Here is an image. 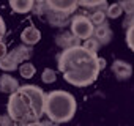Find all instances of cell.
I'll return each instance as SVG.
<instances>
[{"label": "cell", "mask_w": 134, "mask_h": 126, "mask_svg": "<svg viewBox=\"0 0 134 126\" xmlns=\"http://www.w3.org/2000/svg\"><path fill=\"white\" fill-rule=\"evenodd\" d=\"M57 66L68 84L74 87H88L98 79L99 71L106 66V60L76 46L62 50Z\"/></svg>", "instance_id": "obj_1"}, {"label": "cell", "mask_w": 134, "mask_h": 126, "mask_svg": "<svg viewBox=\"0 0 134 126\" xmlns=\"http://www.w3.org/2000/svg\"><path fill=\"white\" fill-rule=\"evenodd\" d=\"M44 113V91L38 85L19 87L8 99V117L11 121L32 123Z\"/></svg>", "instance_id": "obj_2"}, {"label": "cell", "mask_w": 134, "mask_h": 126, "mask_svg": "<svg viewBox=\"0 0 134 126\" xmlns=\"http://www.w3.org/2000/svg\"><path fill=\"white\" fill-rule=\"evenodd\" d=\"M76 109L77 104L74 96L65 90H54L44 95V113L47 115L49 121L55 124L73 120Z\"/></svg>", "instance_id": "obj_3"}, {"label": "cell", "mask_w": 134, "mask_h": 126, "mask_svg": "<svg viewBox=\"0 0 134 126\" xmlns=\"http://www.w3.org/2000/svg\"><path fill=\"white\" fill-rule=\"evenodd\" d=\"M70 24H71V35L74 36V38H77L79 41L81 39H88V38H92V35H93V25H92V22H90V19L87 18V16H84V14H77V16H74L71 21H70Z\"/></svg>", "instance_id": "obj_4"}, {"label": "cell", "mask_w": 134, "mask_h": 126, "mask_svg": "<svg viewBox=\"0 0 134 126\" xmlns=\"http://www.w3.org/2000/svg\"><path fill=\"white\" fill-rule=\"evenodd\" d=\"M46 5L51 11L63 13L68 16L77 8V2H74V0H49V2H46Z\"/></svg>", "instance_id": "obj_5"}, {"label": "cell", "mask_w": 134, "mask_h": 126, "mask_svg": "<svg viewBox=\"0 0 134 126\" xmlns=\"http://www.w3.org/2000/svg\"><path fill=\"white\" fill-rule=\"evenodd\" d=\"M112 73L117 76L118 81H126L131 77L132 74V68L128 61L125 60H115L114 61V65H112Z\"/></svg>", "instance_id": "obj_6"}, {"label": "cell", "mask_w": 134, "mask_h": 126, "mask_svg": "<svg viewBox=\"0 0 134 126\" xmlns=\"http://www.w3.org/2000/svg\"><path fill=\"white\" fill-rule=\"evenodd\" d=\"M21 39H22V43H24V46H33V44H36L40 39H41V32L35 27V25H29L27 28H24L22 30V33H21Z\"/></svg>", "instance_id": "obj_7"}, {"label": "cell", "mask_w": 134, "mask_h": 126, "mask_svg": "<svg viewBox=\"0 0 134 126\" xmlns=\"http://www.w3.org/2000/svg\"><path fill=\"white\" fill-rule=\"evenodd\" d=\"M93 35H95V39H96L101 46L109 44L110 39H112V30H110V27H109L107 22H104V24L95 27V28H93Z\"/></svg>", "instance_id": "obj_8"}, {"label": "cell", "mask_w": 134, "mask_h": 126, "mask_svg": "<svg viewBox=\"0 0 134 126\" xmlns=\"http://www.w3.org/2000/svg\"><path fill=\"white\" fill-rule=\"evenodd\" d=\"M18 88H19V82H18V79H14V77L10 76V74L0 76V91H2V93L13 95Z\"/></svg>", "instance_id": "obj_9"}, {"label": "cell", "mask_w": 134, "mask_h": 126, "mask_svg": "<svg viewBox=\"0 0 134 126\" xmlns=\"http://www.w3.org/2000/svg\"><path fill=\"white\" fill-rule=\"evenodd\" d=\"M55 41H57V44H58L60 47H63V50H65V49L76 47V46H81V44H79L81 41H79L77 38H74V36L71 35V32H66V33H60V35H57Z\"/></svg>", "instance_id": "obj_10"}, {"label": "cell", "mask_w": 134, "mask_h": 126, "mask_svg": "<svg viewBox=\"0 0 134 126\" xmlns=\"http://www.w3.org/2000/svg\"><path fill=\"white\" fill-rule=\"evenodd\" d=\"M33 0H11L10 2V7L13 8V11L19 13V14H25V13H30L32 8H33Z\"/></svg>", "instance_id": "obj_11"}, {"label": "cell", "mask_w": 134, "mask_h": 126, "mask_svg": "<svg viewBox=\"0 0 134 126\" xmlns=\"http://www.w3.org/2000/svg\"><path fill=\"white\" fill-rule=\"evenodd\" d=\"M46 14H47V21H49V24L54 25V27H63L66 22H68V18H70L68 14L57 13V11H51L49 8H47Z\"/></svg>", "instance_id": "obj_12"}, {"label": "cell", "mask_w": 134, "mask_h": 126, "mask_svg": "<svg viewBox=\"0 0 134 126\" xmlns=\"http://www.w3.org/2000/svg\"><path fill=\"white\" fill-rule=\"evenodd\" d=\"M11 54H13V57H14V60L18 61V63H22L25 61V60H29L30 57H32V49L29 47V46H24V44H21V46H18V47H14L13 50H11Z\"/></svg>", "instance_id": "obj_13"}, {"label": "cell", "mask_w": 134, "mask_h": 126, "mask_svg": "<svg viewBox=\"0 0 134 126\" xmlns=\"http://www.w3.org/2000/svg\"><path fill=\"white\" fill-rule=\"evenodd\" d=\"M18 68H19V63L14 60V57H13L11 52H8L5 57L0 58V70H3V71L8 73V71H14Z\"/></svg>", "instance_id": "obj_14"}, {"label": "cell", "mask_w": 134, "mask_h": 126, "mask_svg": "<svg viewBox=\"0 0 134 126\" xmlns=\"http://www.w3.org/2000/svg\"><path fill=\"white\" fill-rule=\"evenodd\" d=\"M19 73H21V76L24 79H32L35 76V73H36V68H35V65H32V63L24 61L22 65L19 66Z\"/></svg>", "instance_id": "obj_15"}, {"label": "cell", "mask_w": 134, "mask_h": 126, "mask_svg": "<svg viewBox=\"0 0 134 126\" xmlns=\"http://www.w3.org/2000/svg\"><path fill=\"white\" fill-rule=\"evenodd\" d=\"M88 19H90V22H92V25H93V27H98V25H101V24H104V22H106V11L95 10Z\"/></svg>", "instance_id": "obj_16"}, {"label": "cell", "mask_w": 134, "mask_h": 126, "mask_svg": "<svg viewBox=\"0 0 134 126\" xmlns=\"http://www.w3.org/2000/svg\"><path fill=\"white\" fill-rule=\"evenodd\" d=\"M81 47H82V49H85L87 52H90V54L96 55V52H98V49H99V43H98L95 38H88V39H85V41H84V44H82Z\"/></svg>", "instance_id": "obj_17"}, {"label": "cell", "mask_w": 134, "mask_h": 126, "mask_svg": "<svg viewBox=\"0 0 134 126\" xmlns=\"http://www.w3.org/2000/svg\"><path fill=\"white\" fill-rule=\"evenodd\" d=\"M121 13H123V11H121V8H120L118 3L107 5V8H106V18H110V19H117V18H120Z\"/></svg>", "instance_id": "obj_18"}, {"label": "cell", "mask_w": 134, "mask_h": 126, "mask_svg": "<svg viewBox=\"0 0 134 126\" xmlns=\"http://www.w3.org/2000/svg\"><path fill=\"white\" fill-rule=\"evenodd\" d=\"M41 79H43V82H44V84H54V82L57 81V74H55V71H54V70L46 68V70L43 71V74H41Z\"/></svg>", "instance_id": "obj_19"}, {"label": "cell", "mask_w": 134, "mask_h": 126, "mask_svg": "<svg viewBox=\"0 0 134 126\" xmlns=\"http://www.w3.org/2000/svg\"><path fill=\"white\" fill-rule=\"evenodd\" d=\"M118 5H120V8H121L123 13H126L128 16H132V8H134L132 0H123V2H120Z\"/></svg>", "instance_id": "obj_20"}, {"label": "cell", "mask_w": 134, "mask_h": 126, "mask_svg": "<svg viewBox=\"0 0 134 126\" xmlns=\"http://www.w3.org/2000/svg\"><path fill=\"white\" fill-rule=\"evenodd\" d=\"M32 10L35 11V14L43 16V14H46V11H47V5H46V2H38V3H33V8H32Z\"/></svg>", "instance_id": "obj_21"}, {"label": "cell", "mask_w": 134, "mask_h": 126, "mask_svg": "<svg viewBox=\"0 0 134 126\" xmlns=\"http://www.w3.org/2000/svg\"><path fill=\"white\" fill-rule=\"evenodd\" d=\"M126 44L129 49H134V27H129L126 30Z\"/></svg>", "instance_id": "obj_22"}, {"label": "cell", "mask_w": 134, "mask_h": 126, "mask_svg": "<svg viewBox=\"0 0 134 126\" xmlns=\"http://www.w3.org/2000/svg\"><path fill=\"white\" fill-rule=\"evenodd\" d=\"M5 32H7V25H5L3 18L0 16V41H2V38H3V35H5Z\"/></svg>", "instance_id": "obj_23"}, {"label": "cell", "mask_w": 134, "mask_h": 126, "mask_svg": "<svg viewBox=\"0 0 134 126\" xmlns=\"http://www.w3.org/2000/svg\"><path fill=\"white\" fill-rule=\"evenodd\" d=\"M8 54V50H7V46H5V43L3 41H0V58L2 57H5Z\"/></svg>", "instance_id": "obj_24"}, {"label": "cell", "mask_w": 134, "mask_h": 126, "mask_svg": "<svg viewBox=\"0 0 134 126\" xmlns=\"http://www.w3.org/2000/svg\"><path fill=\"white\" fill-rule=\"evenodd\" d=\"M123 27H125L126 30H128L129 27H132V16H128V21L123 22Z\"/></svg>", "instance_id": "obj_25"}, {"label": "cell", "mask_w": 134, "mask_h": 126, "mask_svg": "<svg viewBox=\"0 0 134 126\" xmlns=\"http://www.w3.org/2000/svg\"><path fill=\"white\" fill-rule=\"evenodd\" d=\"M25 126H43V123H40V121H32V123H27Z\"/></svg>", "instance_id": "obj_26"}, {"label": "cell", "mask_w": 134, "mask_h": 126, "mask_svg": "<svg viewBox=\"0 0 134 126\" xmlns=\"http://www.w3.org/2000/svg\"><path fill=\"white\" fill-rule=\"evenodd\" d=\"M43 126H57L55 123H52V121H44L43 123Z\"/></svg>", "instance_id": "obj_27"}, {"label": "cell", "mask_w": 134, "mask_h": 126, "mask_svg": "<svg viewBox=\"0 0 134 126\" xmlns=\"http://www.w3.org/2000/svg\"><path fill=\"white\" fill-rule=\"evenodd\" d=\"M11 126H25V124H24V123H18V121H13V123H11Z\"/></svg>", "instance_id": "obj_28"}]
</instances>
